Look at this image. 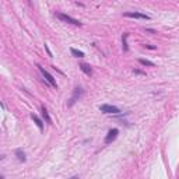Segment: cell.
<instances>
[{
	"instance_id": "6da1fadb",
	"label": "cell",
	"mask_w": 179,
	"mask_h": 179,
	"mask_svg": "<svg viewBox=\"0 0 179 179\" xmlns=\"http://www.w3.org/2000/svg\"><path fill=\"white\" fill-rule=\"evenodd\" d=\"M36 67H38V70L41 71L42 77H44V78H45V80H46L48 83H49V84H51V86L53 87V88H56V90H58V83H56V80H55V77H53V76L51 74V73H49L48 70L44 69V67H42L41 64H36Z\"/></svg>"
},
{
	"instance_id": "7a4b0ae2",
	"label": "cell",
	"mask_w": 179,
	"mask_h": 179,
	"mask_svg": "<svg viewBox=\"0 0 179 179\" xmlns=\"http://www.w3.org/2000/svg\"><path fill=\"white\" fill-rule=\"evenodd\" d=\"M99 111L104 112V113H108V115H119V113H121V109H119L118 106L109 105V104L99 105Z\"/></svg>"
},
{
	"instance_id": "3957f363",
	"label": "cell",
	"mask_w": 179,
	"mask_h": 179,
	"mask_svg": "<svg viewBox=\"0 0 179 179\" xmlns=\"http://www.w3.org/2000/svg\"><path fill=\"white\" fill-rule=\"evenodd\" d=\"M83 94H84V90H83L81 87H76L74 90H73V95L70 97L69 102H67V106H73V105L83 97Z\"/></svg>"
},
{
	"instance_id": "277c9868",
	"label": "cell",
	"mask_w": 179,
	"mask_h": 179,
	"mask_svg": "<svg viewBox=\"0 0 179 179\" xmlns=\"http://www.w3.org/2000/svg\"><path fill=\"white\" fill-rule=\"evenodd\" d=\"M56 17L60 20V21H63V23H67V24H73V25H77V27H81V23L78 20H76V18L70 17L67 14H64V13H56L55 14Z\"/></svg>"
},
{
	"instance_id": "5b68a950",
	"label": "cell",
	"mask_w": 179,
	"mask_h": 179,
	"mask_svg": "<svg viewBox=\"0 0 179 179\" xmlns=\"http://www.w3.org/2000/svg\"><path fill=\"white\" fill-rule=\"evenodd\" d=\"M123 16L129 18H137V20H150V16H147V14L140 13V11H126L123 13Z\"/></svg>"
},
{
	"instance_id": "8992f818",
	"label": "cell",
	"mask_w": 179,
	"mask_h": 179,
	"mask_svg": "<svg viewBox=\"0 0 179 179\" xmlns=\"http://www.w3.org/2000/svg\"><path fill=\"white\" fill-rule=\"evenodd\" d=\"M118 134H119V130L118 129H111L109 132H108V134H106V137H105V144H111V143H113L116 140V137H118Z\"/></svg>"
},
{
	"instance_id": "52a82bcc",
	"label": "cell",
	"mask_w": 179,
	"mask_h": 179,
	"mask_svg": "<svg viewBox=\"0 0 179 179\" xmlns=\"http://www.w3.org/2000/svg\"><path fill=\"white\" fill-rule=\"evenodd\" d=\"M80 70L84 73L86 76H93V69H91V66L87 63H81L80 64Z\"/></svg>"
},
{
	"instance_id": "ba28073f",
	"label": "cell",
	"mask_w": 179,
	"mask_h": 179,
	"mask_svg": "<svg viewBox=\"0 0 179 179\" xmlns=\"http://www.w3.org/2000/svg\"><path fill=\"white\" fill-rule=\"evenodd\" d=\"M41 111H42V116H44V119L46 121V123L52 125V119H51V116H49V112H48L46 106H45V105H42V106H41Z\"/></svg>"
},
{
	"instance_id": "9c48e42d",
	"label": "cell",
	"mask_w": 179,
	"mask_h": 179,
	"mask_svg": "<svg viewBox=\"0 0 179 179\" xmlns=\"http://www.w3.org/2000/svg\"><path fill=\"white\" fill-rule=\"evenodd\" d=\"M31 119L35 122V125L38 126V129H39V130H44V122H42V119H39V118L35 115V113H31Z\"/></svg>"
},
{
	"instance_id": "30bf717a",
	"label": "cell",
	"mask_w": 179,
	"mask_h": 179,
	"mask_svg": "<svg viewBox=\"0 0 179 179\" xmlns=\"http://www.w3.org/2000/svg\"><path fill=\"white\" fill-rule=\"evenodd\" d=\"M16 155H17L18 158V161H21V162H25L27 161V157H25V153H24L21 148H18V150H16Z\"/></svg>"
},
{
	"instance_id": "8fae6325",
	"label": "cell",
	"mask_w": 179,
	"mask_h": 179,
	"mask_svg": "<svg viewBox=\"0 0 179 179\" xmlns=\"http://www.w3.org/2000/svg\"><path fill=\"white\" fill-rule=\"evenodd\" d=\"M127 38H129V34H127V32H125V34H123V36H122V46H123V51H125V52H127V51H129Z\"/></svg>"
},
{
	"instance_id": "7c38bea8",
	"label": "cell",
	"mask_w": 179,
	"mask_h": 179,
	"mask_svg": "<svg viewBox=\"0 0 179 179\" xmlns=\"http://www.w3.org/2000/svg\"><path fill=\"white\" fill-rule=\"evenodd\" d=\"M71 55L76 56V58H84V56H86L84 52H81V51H78V49H74V48H71Z\"/></svg>"
},
{
	"instance_id": "4fadbf2b",
	"label": "cell",
	"mask_w": 179,
	"mask_h": 179,
	"mask_svg": "<svg viewBox=\"0 0 179 179\" xmlns=\"http://www.w3.org/2000/svg\"><path fill=\"white\" fill-rule=\"evenodd\" d=\"M139 62H140V64H143V66H148V67H154V66H155L153 62L147 60V59H139Z\"/></svg>"
},
{
	"instance_id": "5bb4252c",
	"label": "cell",
	"mask_w": 179,
	"mask_h": 179,
	"mask_svg": "<svg viewBox=\"0 0 179 179\" xmlns=\"http://www.w3.org/2000/svg\"><path fill=\"white\" fill-rule=\"evenodd\" d=\"M143 46L147 48V49H153V51H154V49H157V46H153V45H143Z\"/></svg>"
},
{
	"instance_id": "9a60e30c",
	"label": "cell",
	"mask_w": 179,
	"mask_h": 179,
	"mask_svg": "<svg viewBox=\"0 0 179 179\" xmlns=\"http://www.w3.org/2000/svg\"><path fill=\"white\" fill-rule=\"evenodd\" d=\"M45 49H46L48 55H49V56H51V58H52V52H51V51H49V48H48V45H46V44H45Z\"/></svg>"
},
{
	"instance_id": "2e32d148",
	"label": "cell",
	"mask_w": 179,
	"mask_h": 179,
	"mask_svg": "<svg viewBox=\"0 0 179 179\" xmlns=\"http://www.w3.org/2000/svg\"><path fill=\"white\" fill-rule=\"evenodd\" d=\"M145 32H150V34H155L154 29H150V28H145Z\"/></svg>"
},
{
	"instance_id": "e0dca14e",
	"label": "cell",
	"mask_w": 179,
	"mask_h": 179,
	"mask_svg": "<svg viewBox=\"0 0 179 179\" xmlns=\"http://www.w3.org/2000/svg\"><path fill=\"white\" fill-rule=\"evenodd\" d=\"M134 73H136V74H145L144 71H140V70H134Z\"/></svg>"
},
{
	"instance_id": "ac0fdd59",
	"label": "cell",
	"mask_w": 179,
	"mask_h": 179,
	"mask_svg": "<svg viewBox=\"0 0 179 179\" xmlns=\"http://www.w3.org/2000/svg\"><path fill=\"white\" fill-rule=\"evenodd\" d=\"M70 179H80V178H78V176L76 175V176H71V178H70Z\"/></svg>"
},
{
	"instance_id": "d6986e66",
	"label": "cell",
	"mask_w": 179,
	"mask_h": 179,
	"mask_svg": "<svg viewBox=\"0 0 179 179\" xmlns=\"http://www.w3.org/2000/svg\"><path fill=\"white\" fill-rule=\"evenodd\" d=\"M1 160H4V155H0V161H1Z\"/></svg>"
},
{
	"instance_id": "ffe728a7",
	"label": "cell",
	"mask_w": 179,
	"mask_h": 179,
	"mask_svg": "<svg viewBox=\"0 0 179 179\" xmlns=\"http://www.w3.org/2000/svg\"><path fill=\"white\" fill-rule=\"evenodd\" d=\"M0 179H3V176H1V175H0Z\"/></svg>"
}]
</instances>
